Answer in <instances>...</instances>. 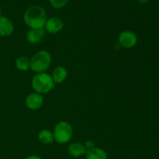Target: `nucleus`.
<instances>
[{"instance_id": "1", "label": "nucleus", "mask_w": 159, "mask_h": 159, "mask_svg": "<svg viewBox=\"0 0 159 159\" xmlns=\"http://www.w3.org/2000/svg\"><path fill=\"white\" fill-rule=\"evenodd\" d=\"M23 20L30 29L43 28L48 20V16L43 7L32 6L25 12Z\"/></svg>"}, {"instance_id": "2", "label": "nucleus", "mask_w": 159, "mask_h": 159, "mask_svg": "<svg viewBox=\"0 0 159 159\" xmlns=\"http://www.w3.org/2000/svg\"><path fill=\"white\" fill-rule=\"evenodd\" d=\"M32 86L36 93L46 94L54 88V82L51 75L46 72L37 73L32 79Z\"/></svg>"}, {"instance_id": "3", "label": "nucleus", "mask_w": 159, "mask_h": 159, "mask_svg": "<svg viewBox=\"0 0 159 159\" xmlns=\"http://www.w3.org/2000/svg\"><path fill=\"white\" fill-rule=\"evenodd\" d=\"M30 69L37 73L45 72L51 63V55L48 51H40L36 53L30 60Z\"/></svg>"}, {"instance_id": "4", "label": "nucleus", "mask_w": 159, "mask_h": 159, "mask_svg": "<svg viewBox=\"0 0 159 159\" xmlns=\"http://www.w3.org/2000/svg\"><path fill=\"white\" fill-rule=\"evenodd\" d=\"M53 134L57 144H66L72 138L73 128L68 122L61 121L54 127Z\"/></svg>"}, {"instance_id": "5", "label": "nucleus", "mask_w": 159, "mask_h": 159, "mask_svg": "<svg viewBox=\"0 0 159 159\" xmlns=\"http://www.w3.org/2000/svg\"><path fill=\"white\" fill-rule=\"evenodd\" d=\"M119 43L123 48L130 49L134 48L137 44L138 42V37L134 32L130 30H125L120 33L118 37Z\"/></svg>"}, {"instance_id": "6", "label": "nucleus", "mask_w": 159, "mask_h": 159, "mask_svg": "<svg viewBox=\"0 0 159 159\" xmlns=\"http://www.w3.org/2000/svg\"><path fill=\"white\" fill-rule=\"evenodd\" d=\"M43 98L41 94L37 93H30L26 98V106L29 110H37L42 107Z\"/></svg>"}, {"instance_id": "7", "label": "nucleus", "mask_w": 159, "mask_h": 159, "mask_svg": "<svg viewBox=\"0 0 159 159\" xmlns=\"http://www.w3.org/2000/svg\"><path fill=\"white\" fill-rule=\"evenodd\" d=\"M64 23L58 17H51L48 19L45 24V30L50 34H57L63 29Z\"/></svg>"}, {"instance_id": "8", "label": "nucleus", "mask_w": 159, "mask_h": 159, "mask_svg": "<svg viewBox=\"0 0 159 159\" xmlns=\"http://www.w3.org/2000/svg\"><path fill=\"white\" fill-rule=\"evenodd\" d=\"M14 26L8 17L0 16V37H9L13 33Z\"/></svg>"}, {"instance_id": "9", "label": "nucleus", "mask_w": 159, "mask_h": 159, "mask_svg": "<svg viewBox=\"0 0 159 159\" xmlns=\"http://www.w3.org/2000/svg\"><path fill=\"white\" fill-rule=\"evenodd\" d=\"M45 30L43 28H37V29H30L26 34V40L29 43L32 44L38 43L42 40L44 37Z\"/></svg>"}, {"instance_id": "10", "label": "nucleus", "mask_w": 159, "mask_h": 159, "mask_svg": "<svg viewBox=\"0 0 159 159\" xmlns=\"http://www.w3.org/2000/svg\"><path fill=\"white\" fill-rule=\"evenodd\" d=\"M68 154L74 158H79L85 155L87 150L85 145L82 143L75 142L70 144L68 148Z\"/></svg>"}, {"instance_id": "11", "label": "nucleus", "mask_w": 159, "mask_h": 159, "mask_svg": "<svg viewBox=\"0 0 159 159\" xmlns=\"http://www.w3.org/2000/svg\"><path fill=\"white\" fill-rule=\"evenodd\" d=\"M67 76H68V71L66 68L62 66H57L53 71L52 75H51V78L54 84L62 83L66 79Z\"/></svg>"}, {"instance_id": "12", "label": "nucleus", "mask_w": 159, "mask_h": 159, "mask_svg": "<svg viewBox=\"0 0 159 159\" xmlns=\"http://www.w3.org/2000/svg\"><path fill=\"white\" fill-rule=\"evenodd\" d=\"M85 158L86 159H107L108 155L103 149L95 147L90 150H87Z\"/></svg>"}, {"instance_id": "13", "label": "nucleus", "mask_w": 159, "mask_h": 159, "mask_svg": "<svg viewBox=\"0 0 159 159\" xmlns=\"http://www.w3.org/2000/svg\"><path fill=\"white\" fill-rule=\"evenodd\" d=\"M38 140L44 144H52L54 141V134L51 130H48L47 129L42 130L38 134Z\"/></svg>"}, {"instance_id": "14", "label": "nucleus", "mask_w": 159, "mask_h": 159, "mask_svg": "<svg viewBox=\"0 0 159 159\" xmlns=\"http://www.w3.org/2000/svg\"><path fill=\"white\" fill-rule=\"evenodd\" d=\"M16 68L21 71H27L29 68H30V61L26 57L22 56L18 57L16 60Z\"/></svg>"}, {"instance_id": "15", "label": "nucleus", "mask_w": 159, "mask_h": 159, "mask_svg": "<svg viewBox=\"0 0 159 159\" xmlns=\"http://www.w3.org/2000/svg\"><path fill=\"white\" fill-rule=\"evenodd\" d=\"M50 3L54 9H61L65 7L69 0H49Z\"/></svg>"}, {"instance_id": "16", "label": "nucleus", "mask_w": 159, "mask_h": 159, "mask_svg": "<svg viewBox=\"0 0 159 159\" xmlns=\"http://www.w3.org/2000/svg\"><path fill=\"white\" fill-rule=\"evenodd\" d=\"M84 145H85L86 150H90V149L95 148V144H94V142L92 141V140H88V141H85V143Z\"/></svg>"}, {"instance_id": "17", "label": "nucleus", "mask_w": 159, "mask_h": 159, "mask_svg": "<svg viewBox=\"0 0 159 159\" xmlns=\"http://www.w3.org/2000/svg\"><path fill=\"white\" fill-rule=\"evenodd\" d=\"M25 159H43L41 157L38 156V155H30V156L26 157Z\"/></svg>"}, {"instance_id": "18", "label": "nucleus", "mask_w": 159, "mask_h": 159, "mask_svg": "<svg viewBox=\"0 0 159 159\" xmlns=\"http://www.w3.org/2000/svg\"><path fill=\"white\" fill-rule=\"evenodd\" d=\"M137 1H138L139 3H141V4H145V3L148 2L150 0H137Z\"/></svg>"}, {"instance_id": "19", "label": "nucleus", "mask_w": 159, "mask_h": 159, "mask_svg": "<svg viewBox=\"0 0 159 159\" xmlns=\"http://www.w3.org/2000/svg\"><path fill=\"white\" fill-rule=\"evenodd\" d=\"M2 16V10H1V8H0V16Z\"/></svg>"}]
</instances>
